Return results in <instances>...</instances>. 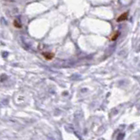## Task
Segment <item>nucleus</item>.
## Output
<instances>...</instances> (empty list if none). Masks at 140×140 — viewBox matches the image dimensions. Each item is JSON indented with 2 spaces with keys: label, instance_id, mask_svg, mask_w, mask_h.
Listing matches in <instances>:
<instances>
[{
  "label": "nucleus",
  "instance_id": "obj_1",
  "mask_svg": "<svg viewBox=\"0 0 140 140\" xmlns=\"http://www.w3.org/2000/svg\"><path fill=\"white\" fill-rule=\"evenodd\" d=\"M42 56H43V57H44L46 60H48V61H50V60H52L53 58H54L55 55H54V53L43 52V53H42Z\"/></svg>",
  "mask_w": 140,
  "mask_h": 140
},
{
  "label": "nucleus",
  "instance_id": "obj_2",
  "mask_svg": "<svg viewBox=\"0 0 140 140\" xmlns=\"http://www.w3.org/2000/svg\"><path fill=\"white\" fill-rule=\"evenodd\" d=\"M128 19V13H122V14H121L120 16L117 18V22H122V21H124V20H126Z\"/></svg>",
  "mask_w": 140,
  "mask_h": 140
},
{
  "label": "nucleus",
  "instance_id": "obj_3",
  "mask_svg": "<svg viewBox=\"0 0 140 140\" xmlns=\"http://www.w3.org/2000/svg\"><path fill=\"white\" fill-rule=\"evenodd\" d=\"M119 34H120V33H119L118 31H115V34H113L111 35V38H110V40H111V41H115V40L118 38Z\"/></svg>",
  "mask_w": 140,
  "mask_h": 140
},
{
  "label": "nucleus",
  "instance_id": "obj_4",
  "mask_svg": "<svg viewBox=\"0 0 140 140\" xmlns=\"http://www.w3.org/2000/svg\"><path fill=\"white\" fill-rule=\"evenodd\" d=\"M13 26H14L15 27H17V28H20V27H22V26L19 23L18 20H14V21H13Z\"/></svg>",
  "mask_w": 140,
  "mask_h": 140
}]
</instances>
